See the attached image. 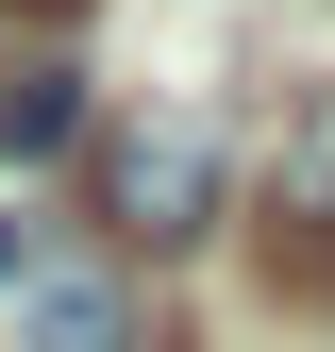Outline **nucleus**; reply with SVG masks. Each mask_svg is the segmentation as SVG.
I'll return each instance as SVG.
<instances>
[{
	"label": "nucleus",
	"instance_id": "1",
	"mask_svg": "<svg viewBox=\"0 0 335 352\" xmlns=\"http://www.w3.org/2000/svg\"><path fill=\"white\" fill-rule=\"evenodd\" d=\"M84 185H101L117 252H201L218 201H235V135H218L201 101H135V118L84 135Z\"/></svg>",
	"mask_w": 335,
	"mask_h": 352
},
{
	"label": "nucleus",
	"instance_id": "2",
	"mask_svg": "<svg viewBox=\"0 0 335 352\" xmlns=\"http://www.w3.org/2000/svg\"><path fill=\"white\" fill-rule=\"evenodd\" d=\"M17 352H135V285H117V269H34Z\"/></svg>",
	"mask_w": 335,
	"mask_h": 352
},
{
	"label": "nucleus",
	"instance_id": "3",
	"mask_svg": "<svg viewBox=\"0 0 335 352\" xmlns=\"http://www.w3.org/2000/svg\"><path fill=\"white\" fill-rule=\"evenodd\" d=\"M268 218L285 235H335V84H302L268 118Z\"/></svg>",
	"mask_w": 335,
	"mask_h": 352
},
{
	"label": "nucleus",
	"instance_id": "4",
	"mask_svg": "<svg viewBox=\"0 0 335 352\" xmlns=\"http://www.w3.org/2000/svg\"><path fill=\"white\" fill-rule=\"evenodd\" d=\"M84 135H101V118H84V67H17V84H0V151H17V168H51Z\"/></svg>",
	"mask_w": 335,
	"mask_h": 352
},
{
	"label": "nucleus",
	"instance_id": "5",
	"mask_svg": "<svg viewBox=\"0 0 335 352\" xmlns=\"http://www.w3.org/2000/svg\"><path fill=\"white\" fill-rule=\"evenodd\" d=\"M0 285H34V235H17V201H0Z\"/></svg>",
	"mask_w": 335,
	"mask_h": 352
},
{
	"label": "nucleus",
	"instance_id": "6",
	"mask_svg": "<svg viewBox=\"0 0 335 352\" xmlns=\"http://www.w3.org/2000/svg\"><path fill=\"white\" fill-rule=\"evenodd\" d=\"M0 17H84V0H0Z\"/></svg>",
	"mask_w": 335,
	"mask_h": 352
}]
</instances>
